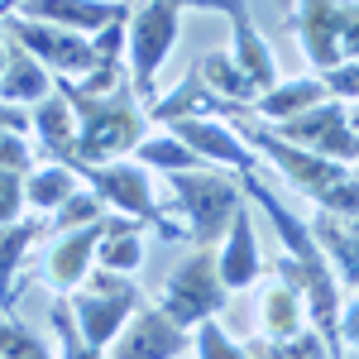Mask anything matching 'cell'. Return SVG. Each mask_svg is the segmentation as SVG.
Wrapping results in <instances>:
<instances>
[{
    "instance_id": "cell-25",
    "label": "cell",
    "mask_w": 359,
    "mask_h": 359,
    "mask_svg": "<svg viewBox=\"0 0 359 359\" xmlns=\"http://www.w3.org/2000/svg\"><path fill=\"white\" fill-rule=\"evenodd\" d=\"M135 163L139 168H158V172H192V168H206L196 158V149H187L172 130H158V135H144V144L135 149Z\"/></svg>"
},
{
    "instance_id": "cell-33",
    "label": "cell",
    "mask_w": 359,
    "mask_h": 359,
    "mask_svg": "<svg viewBox=\"0 0 359 359\" xmlns=\"http://www.w3.org/2000/svg\"><path fill=\"white\" fill-rule=\"evenodd\" d=\"M0 168L5 172H29L34 168V149H29L25 135H15V130L0 135Z\"/></svg>"
},
{
    "instance_id": "cell-17",
    "label": "cell",
    "mask_w": 359,
    "mask_h": 359,
    "mask_svg": "<svg viewBox=\"0 0 359 359\" xmlns=\"http://www.w3.org/2000/svg\"><path fill=\"white\" fill-rule=\"evenodd\" d=\"M321 101H331V91H326L321 77H287V82H273L269 91H259V101L249 106V115H259L264 125H287V120L306 115Z\"/></svg>"
},
{
    "instance_id": "cell-28",
    "label": "cell",
    "mask_w": 359,
    "mask_h": 359,
    "mask_svg": "<svg viewBox=\"0 0 359 359\" xmlns=\"http://www.w3.org/2000/svg\"><path fill=\"white\" fill-rule=\"evenodd\" d=\"M106 211H111V206L91 192V187H77V192H72V196H67V201L53 211V216H48V230H53V235H67V230H82V225L101 221Z\"/></svg>"
},
{
    "instance_id": "cell-11",
    "label": "cell",
    "mask_w": 359,
    "mask_h": 359,
    "mask_svg": "<svg viewBox=\"0 0 359 359\" xmlns=\"http://www.w3.org/2000/svg\"><path fill=\"white\" fill-rule=\"evenodd\" d=\"M192 350V331L172 326L158 306H139L130 326L115 335L106 359H182Z\"/></svg>"
},
{
    "instance_id": "cell-39",
    "label": "cell",
    "mask_w": 359,
    "mask_h": 359,
    "mask_svg": "<svg viewBox=\"0 0 359 359\" xmlns=\"http://www.w3.org/2000/svg\"><path fill=\"white\" fill-rule=\"evenodd\" d=\"M278 5H283V10H297V0H278Z\"/></svg>"
},
{
    "instance_id": "cell-12",
    "label": "cell",
    "mask_w": 359,
    "mask_h": 359,
    "mask_svg": "<svg viewBox=\"0 0 359 359\" xmlns=\"http://www.w3.org/2000/svg\"><path fill=\"white\" fill-rule=\"evenodd\" d=\"M292 29H297V43H302L306 62L316 67V77L331 72L335 62H345V53H340V0H297Z\"/></svg>"
},
{
    "instance_id": "cell-20",
    "label": "cell",
    "mask_w": 359,
    "mask_h": 359,
    "mask_svg": "<svg viewBox=\"0 0 359 359\" xmlns=\"http://www.w3.org/2000/svg\"><path fill=\"white\" fill-rule=\"evenodd\" d=\"M48 230V221H39V216H25V221L15 225H0V311H15V297H20V264L29 259V249L34 240Z\"/></svg>"
},
{
    "instance_id": "cell-24",
    "label": "cell",
    "mask_w": 359,
    "mask_h": 359,
    "mask_svg": "<svg viewBox=\"0 0 359 359\" xmlns=\"http://www.w3.org/2000/svg\"><path fill=\"white\" fill-rule=\"evenodd\" d=\"M82 187V177L67 163H48V168H29L25 172V206H34L39 216H53L67 196Z\"/></svg>"
},
{
    "instance_id": "cell-21",
    "label": "cell",
    "mask_w": 359,
    "mask_h": 359,
    "mask_svg": "<svg viewBox=\"0 0 359 359\" xmlns=\"http://www.w3.org/2000/svg\"><path fill=\"white\" fill-rule=\"evenodd\" d=\"M259 326H264V335H273V340H287V335L306 331V326H311L306 297L292 287V283L273 278V283L259 292Z\"/></svg>"
},
{
    "instance_id": "cell-15",
    "label": "cell",
    "mask_w": 359,
    "mask_h": 359,
    "mask_svg": "<svg viewBox=\"0 0 359 359\" xmlns=\"http://www.w3.org/2000/svg\"><path fill=\"white\" fill-rule=\"evenodd\" d=\"M221 283L230 292H245L259 283V269H264V249H259V230H254V216H249V206H240V216L230 221L221 240Z\"/></svg>"
},
{
    "instance_id": "cell-14",
    "label": "cell",
    "mask_w": 359,
    "mask_h": 359,
    "mask_svg": "<svg viewBox=\"0 0 359 359\" xmlns=\"http://www.w3.org/2000/svg\"><path fill=\"white\" fill-rule=\"evenodd\" d=\"M15 15L43 20V25L72 29V34H101L111 20H125L130 5L125 0H15Z\"/></svg>"
},
{
    "instance_id": "cell-22",
    "label": "cell",
    "mask_w": 359,
    "mask_h": 359,
    "mask_svg": "<svg viewBox=\"0 0 359 359\" xmlns=\"http://www.w3.org/2000/svg\"><path fill=\"white\" fill-rule=\"evenodd\" d=\"M196 77L206 82V91L211 96H221V101H230V106H254L259 101V91H254V82L245 77V67L235 62V53L230 48H216V53H201L196 57Z\"/></svg>"
},
{
    "instance_id": "cell-1",
    "label": "cell",
    "mask_w": 359,
    "mask_h": 359,
    "mask_svg": "<svg viewBox=\"0 0 359 359\" xmlns=\"http://www.w3.org/2000/svg\"><path fill=\"white\" fill-rule=\"evenodd\" d=\"M57 91L77 111V163H72V172L96 163H120L144 144L149 111L139 106L135 86H125L115 96H82L77 82H57Z\"/></svg>"
},
{
    "instance_id": "cell-36",
    "label": "cell",
    "mask_w": 359,
    "mask_h": 359,
    "mask_svg": "<svg viewBox=\"0 0 359 359\" xmlns=\"http://www.w3.org/2000/svg\"><path fill=\"white\" fill-rule=\"evenodd\" d=\"M340 345H359V297L340 311Z\"/></svg>"
},
{
    "instance_id": "cell-2",
    "label": "cell",
    "mask_w": 359,
    "mask_h": 359,
    "mask_svg": "<svg viewBox=\"0 0 359 359\" xmlns=\"http://www.w3.org/2000/svg\"><path fill=\"white\" fill-rule=\"evenodd\" d=\"M168 192L177 211L187 216V240L196 249H221L230 221L245 206V187L216 168H192V172H168Z\"/></svg>"
},
{
    "instance_id": "cell-10",
    "label": "cell",
    "mask_w": 359,
    "mask_h": 359,
    "mask_svg": "<svg viewBox=\"0 0 359 359\" xmlns=\"http://www.w3.org/2000/svg\"><path fill=\"white\" fill-rule=\"evenodd\" d=\"M172 135L182 139L187 149H196V158L211 168V163H225V168H235L240 177L245 172H259V154L249 149L245 139L235 135V125L230 120H221V115H192V120H177V125H168Z\"/></svg>"
},
{
    "instance_id": "cell-37",
    "label": "cell",
    "mask_w": 359,
    "mask_h": 359,
    "mask_svg": "<svg viewBox=\"0 0 359 359\" xmlns=\"http://www.w3.org/2000/svg\"><path fill=\"white\" fill-rule=\"evenodd\" d=\"M5 62H10V43H5V5H0V72H5Z\"/></svg>"
},
{
    "instance_id": "cell-19",
    "label": "cell",
    "mask_w": 359,
    "mask_h": 359,
    "mask_svg": "<svg viewBox=\"0 0 359 359\" xmlns=\"http://www.w3.org/2000/svg\"><path fill=\"white\" fill-rule=\"evenodd\" d=\"M311 235H316V245H321V254L331 259V269L340 283H350L359 292V221H345V216H316V225H311Z\"/></svg>"
},
{
    "instance_id": "cell-4",
    "label": "cell",
    "mask_w": 359,
    "mask_h": 359,
    "mask_svg": "<svg viewBox=\"0 0 359 359\" xmlns=\"http://www.w3.org/2000/svg\"><path fill=\"white\" fill-rule=\"evenodd\" d=\"M177 34H182V10L172 0H139L130 10V34H125V67H130V82H135L139 101H158V67L168 62V53L177 48Z\"/></svg>"
},
{
    "instance_id": "cell-31",
    "label": "cell",
    "mask_w": 359,
    "mask_h": 359,
    "mask_svg": "<svg viewBox=\"0 0 359 359\" xmlns=\"http://www.w3.org/2000/svg\"><path fill=\"white\" fill-rule=\"evenodd\" d=\"M321 82H326V91H331L335 101L355 106V101H359V57H345V62H335L331 72H321Z\"/></svg>"
},
{
    "instance_id": "cell-7",
    "label": "cell",
    "mask_w": 359,
    "mask_h": 359,
    "mask_svg": "<svg viewBox=\"0 0 359 359\" xmlns=\"http://www.w3.org/2000/svg\"><path fill=\"white\" fill-rule=\"evenodd\" d=\"M5 34H10V43H20L25 53L39 57L57 82H82L86 72L96 67V53H91V39L86 34L43 25V20H25V15H10L5 20Z\"/></svg>"
},
{
    "instance_id": "cell-3",
    "label": "cell",
    "mask_w": 359,
    "mask_h": 359,
    "mask_svg": "<svg viewBox=\"0 0 359 359\" xmlns=\"http://www.w3.org/2000/svg\"><path fill=\"white\" fill-rule=\"evenodd\" d=\"M225 302H230V287L221 283V254L216 249H192L163 278V292H158V311L182 331H196L201 321L221 316Z\"/></svg>"
},
{
    "instance_id": "cell-18",
    "label": "cell",
    "mask_w": 359,
    "mask_h": 359,
    "mask_svg": "<svg viewBox=\"0 0 359 359\" xmlns=\"http://www.w3.org/2000/svg\"><path fill=\"white\" fill-rule=\"evenodd\" d=\"M53 86H57V77L39 62V57L25 53L20 43H10V62H5V72H0V101L34 111L39 101L53 96Z\"/></svg>"
},
{
    "instance_id": "cell-5",
    "label": "cell",
    "mask_w": 359,
    "mask_h": 359,
    "mask_svg": "<svg viewBox=\"0 0 359 359\" xmlns=\"http://www.w3.org/2000/svg\"><path fill=\"white\" fill-rule=\"evenodd\" d=\"M67 306H72V316H77V331H82L91 345L111 350L115 335L130 326V316H135L144 302H139V287L125 273L91 269L82 287H77V292H67Z\"/></svg>"
},
{
    "instance_id": "cell-9",
    "label": "cell",
    "mask_w": 359,
    "mask_h": 359,
    "mask_svg": "<svg viewBox=\"0 0 359 359\" xmlns=\"http://www.w3.org/2000/svg\"><path fill=\"white\" fill-rule=\"evenodd\" d=\"M172 5H177V10H216V15H225V20H230V39H235L230 53L245 67V77L254 82V91H269V86L278 82V57H273V48H269V39L254 29L245 0H172Z\"/></svg>"
},
{
    "instance_id": "cell-29",
    "label": "cell",
    "mask_w": 359,
    "mask_h": 359,
    "mask_svg": "<svg viewBox=\"0 0 359 359\" xmlns=\"http://www.w3.org/2000/svg\"><path fill=\"white\" fill-rule=\"evenodd\" d=\"M0 359H57L25 321H15V311H0Z\"/></svg>"
},
{
    "instance_id": "cell-23",
    "label": "cell",
    "mask_w": 359,
    "mask_h": 359,
    "mask_svg": "<svg viewBox=\"0 0 359 359\" xmlns=\"http://www.w3.org/2000/svg\"><path fill=\"white\" fill-rule=\"evenodd\" d=\"M139 264H144V235H139V221L111 211V230H106V240L96 245V269L130 278V273H139Z\"/></svg>"
},
{
    "instance_id": "cell-8",
    "label": "cell",
    "mask_w": 359,
    "mask_h": 359,
    "mask_svg": "<svg viewBox=\"0 0 359 359\" xmlns=\"http://www.w3.org/2000/svg\"><path fill=\"white\" fill-rule=\"evenodd\" d=\"M278 135L287 139V144H297L306 154H321V158H331V163H355L359 158V144L350 135V106L345 101H321V106H311L306 115L297 120H287V125H273Z\"/></svg>"
},
{
    "instance_id": "cell-34",
    "label": "cell",
    "mask_w": 359,
    "mask_h": 359,
    "mask_svg": "<svg viewBox=\"0 0 359 359\" xmlns=\"http://www.w3.org/2000/svg\"><path fill=\"white\" fill-rule=\"evenodd\" d=\"M340 53L359 57V0H340Z\"/></svg>"
},
{
    "instance_id": "cell-38",
    "label": "cell",
    "mask_w": 359,
    "mask_h": 359,
    "mask_svg": "<svg viewBox=\"0 0 359 359\" xmlns=\"http://www.w3.org/2000/svg\"><path fill=\"white\" fill-rule=\"evenodd\" d=\"M350 135H355V144H359V101L350 106Z\"/></svg>"
},
{
    "instance_id": "cell-6",
    "label": "cell",
    "mask_w": 359,
    "mask_h": 359,
    "mask_svg": "<svg viewBox=\"0 0 359 359\" xmlns=\"http://www.w3.org/2000/svg\"><path fill=\"white\" fill-rule=\"evenodd\" d=\"M77 177H82L91 192L101 196L111 211H120V216H130V221L139 225H154L158 235H182L177 225L168 221L163 211L154 206V187H149V168L130 163V158H120V163H96V168H77Z\"/></svg>"
},
{
    "instance_id": "cell-26",
    "label": "cell",
    "mask_w": 359,
    "mask_h": 359,
    "mask_svg": "<svg viewBox=\"0 0 359 359\" xmlns=\"http://www.w3.org/2000/svg\"><path fill=\"white\" fill-rule=\"evenodd\" d=\"M245 350H249V359H331V350H326V340H321V331H316V326L287 335V340L259 335V340H249Z\"/></svg>"
},
{
    "instance_id": "cell-30",
    "label": "cell",
    "mask_w": 359,
    "mask_h": 359,
    "mask_svg": "<svg viewBox=\"0 0 359 359\" xmlns=\"http://www.w3.org/2000/svg\"><path fill=\"white\" fill-rule=\"evenodd\" d=\"M192 350H196V359H249V350L240 345V340H230L225 335V326L211 316V321H201L192 331Z\"/></svg>"
},
{
    "instance_id": "cell-27",
    "label": "cell",
    "mask_w": 359,
    "mask_h": 359,
    "mask_svg": "<svg viewBox=\"0 0 359 359\" xmlns=\"http://www.w3.org/2000/svg\"><path fill=\"white\" fill-rule=\"evenodd\" d=\"M48 321H53V335H57V359H106L101 345H91V340L77 331V316H72V306H67L62 292H57L53 306H48Z\"/></svg>"
},
{
    "instance_id": "cell-35",
    "label": "cell",
    "mask_w": 359,
    "mask_h": 359,
    "mask_svg": "<svg viewBox=\"0 0 359 359\" xmlns=\"http://www.w3.org/2000/svg\"><path fill=\"white\" fill-rule=\"evenodd\" d=\"M5 130H15V135H25V130H29V111H25V106L0 101V135H5Z\"/></svg>"
},
{
    "instance_id": "cell-13",
    "label": "cell",
    "mask_w": 359,
    "mask_h": 359,
    "mask_svg": "<svg viewBox=\"0 0 359 359\" xmlns=\"http://www.w3.org/2000/svg\"><path fill=\"white\" fill-rule=\"evenodd\" d=\"M106 230H111V211H106L101 221L82 225V230L53 235V249H48V283H53L62 297H67V292H77V287L86 283L91 264H96V245L106 240Z\"/></svg>"
},
{
    "instance_id": "cell-32",
    "label": "cell",
    "mask_w": 359,
    "mask_h": 359,
    "mask_svg": "<svg viewBox=\"0 0 359 359\" xmlns=\"http://www.w3.org/2000/svg\"><path fill=\"white\" fill-rule=\"evenodd\" d=\"M25 221V172L0 168V225Z\"/></svg>"
},
{
    "instance_id": "cell-16",
    "label": "cell",
    "mask_w": 359,
    "mask_h": 359,
    "mask_svg": "<svg viewBox=\"0 0 359 359\" xmlns=\"http://www.w3.org/2000/svg\"><path fill=\"white\" fill-rule=\"evenodd\" d=\"M29 130L39 135L48 163H67V168L77 163V111H72V101H67L57 86H53L48 101H39V106L29 111Z\"/></svg>"
}]
</instances>
